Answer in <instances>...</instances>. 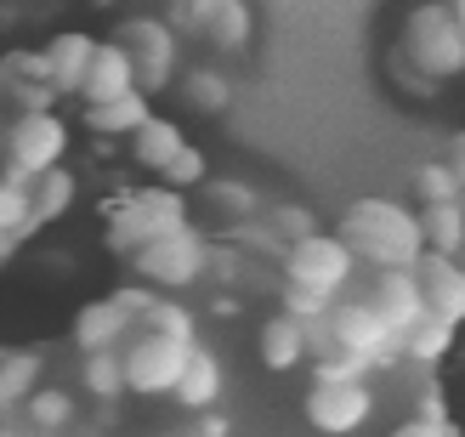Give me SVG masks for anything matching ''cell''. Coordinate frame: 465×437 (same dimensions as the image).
<instances>
[{
  "instance_id": "1",
  "label": "cell",
  "mask_w": 465,
  "mask_h": 437,
  "mask_svg": "<svg viewBox=\"0 0 465 437\" xmlns=\"http://www.w3.org/2000/svg\"><path fill=\"white\" fill-rule=\"evenodd\" d=\"M341 244L369 267H414L420 262V216L398 199H352L341 216Z\"/></svg>"
},
{
  "instance_id": "2",
  "label": "cell",
  "mask_w": 465,
  "mask_h": 437,
  "mask_svg": "<svg viewBox=\"0 0 465 437\" xmlns=\"http://www.w3.org/2000/svg\"><path fill=\"white\" fill-rule=\"evenodd\" d=\"M403 52L426 80H454L465 74V23H460V0L449 6H414L403 23Z\"/></svg>"
},
{
  "instance_id": "3",
  "label": "cell",
  "mask_w": 465,
  "mask_h": 437,
  "mask_svg": "<svg viewBox=\"0 0 465 437\" xmlns=\"http://www.w3.org/2000/svg\"><path fill=\"white\" fill-rule=\"evenodd\" d=\"M182 222H188L182 188H165V182L136 188V194H125V199L108 204V250H114V256H131L136 244L171 233V227H182Z\"/></svg>"
},
{
  "instance_id": "4",
  "label": "cell",
  "mask_w": 465,
  "mask_h": 437,
  "mask_svg": "<svg viewBox=\"0 0 465 437\" xmlns=\"http://www.w3.org/2000/svg\"><path fill=\"white\" fill-rule=\"evenodd\" d=\"M125 262H136V273H143L148 284H159V290H188V284H199L204 273H211V239L182 222L171 233L136 244Z\"/></svg>"
},
{
  "instance_id": "5",
  "label": "cell",
  "mask_w": 465,
  "mask_h": 437,
  "mask_svg": "<svg viewBox=\"0 0 465 437\" xmlns=\"http://www.w3.org/2000/svg\"><path fill=\"white\" fill-rule=\"evenodd\" d=\"M193 341H176L165 330H136L120 341V370H125V392H143V398H171V386L182 375V358H188Z\"/></svg>"
},
{
  "instance_id": "6",
  "label": "cell",
  "mask_w": 465,
  "mask_h": 437,
  "mask_svg": "<svg viewBox=\"0 0 465 437\" xmlns=\"http://www.w3.org/2000/svg\"><path fill=\"white\" fill-rule=\"evenodd\" d=\"M278 256H284V279L290 284H307V290H323V295H341L346 279H352V267H358V256L341 244V233H318V227L290 239Z\"/></svg>"
},
{
  "instance_id": "7",
  "label": "cell",
  "mask_w": 465,
  "mask_h": 437,
  "mask_svg": "<svg viewBox=\"0 0 465 437\" xmlns=\"http://www.w3.org/2000/svg\"><path fill=\"white\" fill-rule=\"evenodd\" d=\"M120 45L131 57V74H136V91H165L171 74H176V29L159 17H125L120 23Z\"/></svg>"
},
{
  "instance_id": "8",
  "label": "cell",
  "mask_w": 465,
  "mask_h": 437,
  "mask_svg": "<svg viewBox=\"0 0 465 437\" xmlns=\"http://www.w3.org/2000/svg\"><path fill=\"white\" fill-rule=\"evenodd\" d=\"M68 154V125L57 120V108H23L6 131V165L23 176H40L45 165H57Z\"/></svg>"
},
{
  "instance_id": "9",
  "label": "cell",
  "mask_w": 465,
  "mask_h": 437,
  "mask_svg": "<svg viewBox=\"0 0 465 437\" xmlns=\"http://www.w3.org/2000/svg\"><path fill=\"white\" fill-rule=\"evenodd\" d=\"M330 347H346L352 358H363L369 370L375 363H398V335L381 324V313L369 302H330Z\"/></svg>"
},
{
  "instance_id": "10",
  "label": "cell",
  "mask_w": 465,
  "mask_h": 437,
  "mask_svg": "<svg viewBox=\"0 0 465 437\" xmlns=\"http://www.w3.org/2000/svg\"><path fill=\"white\" fill-rule=\"evenodd\" d=\"M369 415H375V398H369L363 375L358 381H318L312 375V392H307V421L323 437H352Z\"/></svg>"
},
{
  "instance_id": "11",
  "label": "cell",
  "mask_w": 465,
  "mask_h": 437,
  "mask_svg": "<svg viewBox=\"0 0 465 437\" xmlns=\"http://www.w3.org/2000/svg\"><path fill=\"white\" fill-rule=\"evenodd\" d=\"M414 284H420L426 313L449 318V324L465 318V273H460L454 256H443V250H420V262H414Z\"/></svg>"
},
{
  "instance_id": "12",
  "label": "cell",
  "mask_w": 465,
  "mask_h": 437,
  "mask_svg": "<svg viewBox=\"0 0 465 437\" xmlns=\"http://www.w3.org/2000/svg\"><path fill=\"white\" fill-rule=\"evenodd\" d=\"M369 307L381 313V324H386L391 335H403V330L414 324V318L426 313L420 284H414V267H381L375 290H369Z\"/></svg>"
},
{
  "instance_id": "13",
  "label": "cell",
  "mask_w": 465,
  "mask_h": 437,
  "mask_svg": "<svg viewBox=\"0 0 465 437\" xmlns=\"http://www.w3.org/2000/svg\"><path fill=\"white\" fill-rule=\"evenodd\" d=\"M131 85H136V74H131L125 45H120V40H97V45H91L80 97H85V103H108V97H120V91H131Z\"/></svg>"
},
{
  "instance_id": "14",
  "label": "cell",
  "mask_w": 465,
  "mask_h": 437,
  "mask_svg": "<svg viewBox=\"0 0 465 437\" xmlns=\"http://www.w3.org/2000/svg\"><path fill=\"white\" fill-rule=\"evenodd\" d=\"M222 386H227L222 358L193 341L188 358H182V375H176V386H171V398H182V409H211V403L222 398Z\"/></svg>"
},
{
  "instance_id": "15",
  "label": "cell",
  "mask_w": 465,
  "mask_h": 437,
  "mask_svg": "<svg viewBox=\"0 0 465 437\" xmlns=\"http://www.w3.org/2000/svg\"><path fill=\"white\" fill-rule=\"evenodd\" d=\"M131 324H136V313H125L120 302H85L80 313H74V347L80 353H97V347H120V341L131 335Z\"/></svg>"
},
{
  "instance_id": "16",
  "label": "cell",
  "mask_w": 465,
  "mask_h": 437,
  "mask_svg": "<svg viewBox=\"0 0 465 437\" xmlns=\"http://www.w3.org/2000/svg\"><path fill=\"white\" fill-rule=\"evenodd\" d=\"M91 45H97V40H91L85 29H63V35H52V45H45V85H52V91H63V97H68V91H80V80H85V63H91Z\"/></svg>"
},
{
  "instance_id": "17",
  "label": "cell",
  "mask_w": 465,
  "mask_h": 437,
  "mask_svg": "<svg viewBox=\"0 0 465 437\" xmlns=\"http://www.w3.org/2000/svg\"><path fill=\"white\" fill-rule=\"evenodd\" d=\"M74 194H80L74 176H68L63 165H45L29 182V233H35V227H45V222H63L68 204H74Z\"/></svg>"
},
{
  "instance_id": "18",
  "label": "cell",
  "mask_w": 465,
  "mask_h": 437,
  "mask_svg": "<svg viewBox=\"0 0 465 437\" xmlns=\"http://www.w3.org/2000/svg\"><path fill=\"white\" fill-rule=\"evenodd\" d=\"M148 91H120V97H108V103H85V131H97V136H131L136 125L148 120Z\"/></svg>"
},
{
  "instance_id": "19",
  "label": "cell",
  "mask_w": 465,
  "mask_h": 437,
  "mask_svg": "<svg viewBox=\"0 0 465 437\" xmlns=\"http://www.w3.org/2000/svg\"><path fill=\"white\" fill-rule=\"evenodd\" d=\"M182 143H188V136H182V125H176V120H153V114H148V120L131 131V159H136L143 171H153V176H159V171H165L171 159H176V148H182Z\"/></svg>"
},
{
  "instance_id": "20",
  "label": "cell",
  "mask_w": 465,
  "mask_h": 437,
  "mask_svg": "<svg viewBox=\"0 0 465 437\" xmlns=\"http://www.w3.org/2000/svg\"><path fill=\"white\" fill-rule=\"evenodd\" d=\"M454 330H460V324H449V318L420 313V318H414V324L398 335V358H414V363H443V358H449V347H454Z\"/></svg>"
},
{
  "instance_id": "21",
  "label": "cell",
  "mask_w": 465,
  "mask_h": 437,
  "mask_svg": "<svg viewBox=\"0 0 465 437\" xmlns=\"http://www.w3.org/2000/svg\"><path fill=\"white\" fill-rule=\"evenodd\" d=\"M414 216H420V239H426V250L460 256V244H465V211H460V199H426Z\"/></svg>"
},
{
  "instance_id": "22",
  "label": "cell",
  "mask_w": 465,
  "mask_h": 437,
  "mask_svg": "<svg viewBox=\"0 0 465 437\" xmlns=\"http://www.w3.org/2000/svg\"><path fill=\"white\" fill-rule=\"evenodd\" d=\"M301 358H307V335H301V318H290V313L267 318V324H262V363H267L272 375H284V370H295Z\"/></svg>"
},
{
  "instance_id": "23",
  "label": "cell",
  "mask_w": 465,
  "mask_h": 437,
  "mask_svg": "<svg viewBox=\"0 0 465 437\" xmlns=\"http://www.w3.org/2000/svg\"><path fill=\"white\" fill-rule=\"evenodd\" d=\"M182 103L211 120V114L232 108V85H227V74H216V68H188V74H182Z\"/></svg>"
},
{
  "instance_id": "24",
  "label": "cell",
  "mask_w": 465,
  "mask_h": 437,
  "mask_svg": "<svg viewBox=\"0 0 465 437\" xmlns=\"http://www.w3.org/2000/svg\"><path fill=\"white\" fill-rule=\"evenodd\" d=\"M80 381H85V392L97 398V403H114V398H125L120 347H97V353H85V363H80Z\"/></svg>"
},
{
  "instance_id": "25",
  "label": "cell",
  "mask_w": 465,
  "mask_h": 437,
  "mask_svg": "<svg viewBox=\"0 0 465 437\" xmlns=\"http://www.w3.org/2000/svg\"><path fill=\"white\" fill-rule=\"evenodd\" d=\"M23 421H29V426H40L45 437H57V432H68V426H74V398H68V392H57V386H35V392L23 398Z\"/></svg>"
},
{
  "instance_id": "26",
  "label": "cell",
  "mask_w": 465,
  "mask_h": 437,
  "mask_svg": "<svg viewBox=\"0 0 465 437\" xmlns=\"http://www.w3.org/2000/svg\"><path fill=\"white\" fill-rule=\"evenodd\" d=\"M250 29H255V17H250L244 0H216L211 17H204V35H211L222 52H244V45H250Z\"/></svg>"
},
{
  "instance_id": "27",
  "label": "cell",
  "mask_w": 465,
  "mask_h": 437,
  "mask_svg": "<svg viewBox=\"0 0 465 437\" xmlns=\"http://www.w3.org/2000/svg\"><path fill=\"white\" fill-rule=\"evenodd\" d=\"M40 386V353H0V415Z\"/></svg>"
},
{
  "instance_id": "28",
  "label": "cell",
  "mask_w": 465,
  "mask_h": 437,
  "mask_svg": "<svg viewBox=\"0 0 465 437\" xmlns=\"http://www.w3.org/2000/svg\"><path fill=\"white\" fill-rule=\"evenodd\" d=\"M29 182L35 176H23L6 165V176H0V233H29Z\"/></svg>"
},
{
  "instance_id": "29",
  "label": "cell",
  "mask_w": 465,
  "mask_h": 437,
  "mask_svg": "<svg viewBox=\"0 0 465 437\" xmlns=\"http://www.w3.org/2000/svg\"><path fill=\"white\" fill-rule=\"evenodd\" d=\"M204 194H211L216 216H227V222H244V216H255V211H262V199H255V188H244V182H211V176H204Z\"/></svg>"
},
{
  "instance_id": "30",
  "label": "cell",
  "mask_w": 465,
  "mask_h": 437,
  "mask_svg": "<svg viewBox=\"0 0 465 437\" xmlns=\"http://www.w3.org/2000/svg\"><path fill=\"white\" fill-rule=\"evenodd\" d=\"M143 324H148V330H165V335H176V341H193V313L176 307V302H159V295L143 307Z\"/></svg>"
},
{
  "instance_id": "31",
  "label": "cell",
  "mask_w": 465,
  "mask_h": 437,
  "mask_svg": "<svg viewBox=\"0 0 465 437\" xmlns=\"http://www.w3.org/2000/svg\"><path fill=\"white\" fill-rule=\"evenodd\" d=\"M159 182H165V188H199V182H204V154H199L193 143H182L176 159L159 171Z\"/></svg>"
},
{
  "instance_id": "32",
  "label": "cell",
  "mask_w": 465,
  "mask_h": 437,
  "mask_svg": "<svg viewBox=\"0 0 465 437\" xmlns=\"http://www.w3.org/2000/svg\"><path fill=\"white\" fill-rule=\"evenodd\" d=\"M330 302H335V295H323V290H307V284H290V279H284V313L301 318V324H307V318H323V313H330Z\"/></svg>"
},
{
  "instance_id": "33",
  "label": "cell",
  "mask_w": 465,
  "mask_h": 437,
  "mask_svg": "<svg viewBox=\"0 0 465 437\" xmlns=\"http://www.w3.org/2000/svg\"><path fill=\"white\" fill-rule=\"evenodd\" d=\"M358 375H369V363L352 358L346 347H323L318 353V381H358Z\"/></svg>"
},
{
  "instance_id": "34",
  "label": "cell",
  "mask_w": 465,
  "mask_h": 437,
  "mask_svg": "<svg viewBox=\"0 0 465 437\" xmlns=\"http://www.w3.org/2000/svg\"><path fill=\"white\" fill-rule=\"evenodd\" d=\"M414 188H420V199H460V165H426Z\"/></svg>"
},
{
  "instance_id": "35",
  "label": "cell",
  "mask_w": 465,
  "mask_h": 437,
  "mask_svg": "<svg viewBox=\"0 0 465 437\" xmlns=\"http://www.w3.org/2000/svg\"><path fill=\"white\" fill-rule=\"evenodd\" d=\"M312 227H318V222L301 211V204H278V211H272V233L284 239V244H290V239H301V233H312Z\"/></svg>"
},
{
  "instance_id": "36",
  "label": "cell",
  "mask_w": 465,
  "mask_h": 437,
  "mask_svg": "<svg viewBox=\"0 0 465 437\" xmlns=\"http://www.w3.org/2000/svg\"><path fill=\"white\" fill-rule=\"evenodd\" d=\"M0 74H12V80H45V57L40 52H6V57H0Z\"/></svg>"
},
{
  "instance_id": "37",
  "label": "cell",
  "mask_w": 465,
  "mask_h": 437,
  "mask_svg": "<svg viewBox=\"0 0 465 437\" xmlns=\"http://www.w3.org/2000/svg\"><path fill=\"white\" fill-rule=\"evenodd\" d=\"M391 437H460L454 432V421H426V415H409L398 432H391Z\"/></svg>"
},
{
  "instance_id": "38",
  "label": "cell",
  "mask_w": 465,
  "mask_h": 437,
  "mask_svg": "<svg viewBox=\"0 0 465 437\" xmlns=\"http://www.w3.org/2000/svg\"><path fill=\"white\" fill-rule=\"evenodd\" d=\"M211 6H216V0H171L176 23H188V29H204V17H211Z\"/></svg>"
},
{
  "instance_id": "39",
  "label": "cell",
  "mask_w": 465,
  "mask_h": 437,
  "mask_svg": "<svg viewBox=\"0 0 465 437\" xmlns=\"http://www.w3.org/2000/svg\"><path fill=\"white\" fill-rule=\"evenodd\" d=\"M114 302H120L125 313H136V318H143V307L153 302V290H143V284H120V290H114Z\"/></svg>"
},
{
  "instance_id": "40",
  "label": "cell",
  "mask_w": 465,
  "mask_h": 437,
  "mask_svg": "<svg viewBox=\"0 0 465 437\" xmlns=\"http://www.w3.org/2000/svg\"><path fill=\"white\" fill-rule=\"evenodd\" d=\"M193 437H232V426H227V415H216V409H199V432Z\"/></svg>"
},
{
  "instance_id": "41",
  "label": "cell",
  "mask_w": 465,
  "mask_h": 437,
  "mask_svg": "<svg viewBox=\"0 0 465 437\" xmlns=\"http://www.w3.org/2000/svg\"><path fill=\"white\" fill-rule=\"evenodd\" d=\"M420 415H426V421H449V403H443V386H426V398H420Z\"/></svg>"
},
{
  "instance_id": "42",
  "label": "cell",
  "mask_w": 465,
  "mask_h": 437,
  "mask_svg": "<svg viewBox=\"0 0 465 437\" xmlns=\"http://www.w3.org/2000/svg\"><path fill=\"white\" fill-rule=\"evenodd\" d=\"M0 437H45V432L29 426V421H6V415H0Z\"/></svg>"
},
{
  "instance_id": "43",
  "label": "cell",
  "mask_w": 465,
  "mask_h": 437,
  "mask_svg": "<svg viewBox=\"0 0 465 437\" xmlns=\"http://www.w3.org/2000/svg\"><path fill=\"white\" fill-rule=\"evenodd\" d=\"M211 313H216V318H232V313H239V302H232V295H216Z\"/></svg>"
},
{
  "instance_id": "44",
  "label": "cell",
  "mask_w": 465,
  "mask_h": 437,
  "mask_svg": "<svg viewBox=\"0 0 465 437\" xmlns=\"http://www.w3.org/2000/svg\"><path fill=\"white\" fill-rule=\"evenodd\" d=\"M12 244H17V233H0V262L12 256Z\"/></svg>"
},
{
  "instance_id": "45",
  "label": "cell",
  "mask_w": 465,
  "mask_h": 437,
  "mask_svg": "<svg viewBox=\"0 0 465 437\" xmlns=\"http://www.w3.org/2000/svg\"><path fill=\"white\" fill-rule=\"evenodd\" d=\"M74 437H97V426H91V432H74Z\"/></svg>"
}]
</instances>
